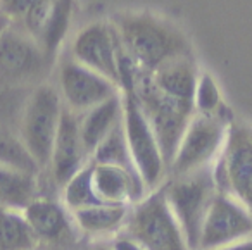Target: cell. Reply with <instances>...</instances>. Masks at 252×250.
Wrapping results in <instances>:
<instances>
[{
    "label": "cell",
    "instance_id": "obj_19",
    "mask_svg": "<svg viewBox=\"0 0 252 250\" xmlns=\"http://www.w3.org/2000/svg\"><path fill=\"white\" fill-rule=\"evenodd\" d=\"M130 204H94L71 211L81 235L107 236L118 235L130 214Z\"/></svg>",
    "mask_w": 252,
    "mask_h": 250
},
{
    "label": "cell",
    "instance_id": "obj_9",
    "mask_svg": "<svg viewBox=\"0 0 252 250\" xmlns=\"http://www.w3.org/2000/svg\"><path fill=\"white\" fill-rule=\"evenodd\" d=\"M123 98V128L130 149L131 159L145 185V190L159 188L168 178L164 159L159 149L158 138L145 119L138 102L131 92H121Z\"/></svg>",
    "mask_w": 252,
    "mask_h": 250
},
{
    "label": "cell",
    "instance_id": "obj_3",
    "mask_svg": "<svg viewBox=\"0 0 252 250\" xmlns=\"http://www.w3.org/2000/svg\"><path fill=\"white\" fill-rule=\"evenodd\" d=\"M63 109V98L56 83L50 80L33 87L23 105L18 123V136L26 152L38 166L40 174L45 173L49 166Z\"/></svg>",
    "mask_w": 252,
    "mask_h": 250
},
{
    "label": "cell",
    "instance_id": "obj_23",
    "mask_svg": "<svg viewBox=\"0 0 252 250\" xmlns=\"http://www.w3.org/2000/svg\"><path fill=\"white\" fill-rule=\"evenodd\" d=\"M61 200L69 211L83 209L88 205L100 204L92 183V160L74 173L61 188Z\"/></svg>",
    "mask_w": 252,
    "mask_h": 250
},
{
    "label": "cell",
    "instance_id": "obj_8",
    "mask_svg": "<svg viewBox=\"0 0 252 250\" xmlns=\"http://www.w3.org/2000/svg\"><path fill=\"white\" fill-rule=\"evenodd\" d=\"M231 121L230 112L220 116L195 112L183 131L175 157L168 167V176H180L214 164L223 149Z\"/></svg>",
    "mask_w": 252,
    "mask_h": 250
},
{
    "label": "cell",
    "instance_id": "obj_30",
    "mask_svg": "<svg viewBox=\"0 0 252 250\" xmlns=\"http://www.w3.org/2000/svg\"><path fill=\"white\" fill-rule=\"evenodd\" d=\"M0 19H7V18H5L4 14H2V11H0ZM5 23H7V21H5ZM5 23H0V30L4 28V26H5Z\"/></svg>",
    "mask_w": 252,
    "mask_h": 250
},
{
    "label": "cell",
    "instance_id": "obj_29",
    "mask_svg": "<svg viewBox=\"0 0 252 250\" xmlns=\"http://www.w3.org/2000/svg\"><path fill=\"white\" fill-rule=\"evenodd\" d=\"M87 250H114L111 245V242H97V243H92Z\"/></svg>",
    "mask_w": 252,
    "mask_h": 250
},
{
    "label": "cell",
    "instance_id": "obj_5",
    "mask_svg": "<svg viewBox=\"0 0 252 250\" xmlns=\"http://www.w3.org/2000/svg\"><path fill=\"white\" fill-rule=\"evenodd\" d=\"M56 59L19 23L0 30V87H35L49 80Z\"/></svg>",
    "mask_w": 252,
    "mask_h": 250
},
{
    "label": "cell",
    "instance_id": "obj_18",
    "mask_svg": "<svg viewBox=\"0 0 252 250\" xmlns=\"http://www.w3.org/2000/svg\"><path fill=\"white\" fill-rule=\"evenodd\" d=\"M199 66L193 56L178 57L164 62L156 71H152L156 85L161 88L164 94L193 104V94H195V85L199 80Z\"/></svg>",
    "mask_w": 252,
    "mask_h": 250
},
{
    "label": "cell",
    "instance_id": "obj_32",
    "mask_svg": "<svg viewBox=\"0 0 252 250\" xmlns=\"http://www.w3.org/2000/svg\"><path fill=\"white\" fill-rule=\"evenodd\" d=\"M71 250H83V249H80V247H74V249H71Z\"/></svg>",
    "mask_w": 252,
    "mask_h": 250
},
{
    "label": "cell",
    "instance_id": "obj_25",
    "mask_svg": "<svg viewBox=\"0 0 252 250\" xmlns=\"http://www.w3.org/2000/svg\"><path fill=\"white\" fill-rule=\"evenodd\" d=\"M0 162L40 174L38 166L23 147L19 136L0 123Z\"/></svg>",
    "mask_w": 252,
    "mask_h": 250
},
{
    "label": "cell",
    "instance_id": "obj_1",
    "mask_svg": "<svg viewBox=\"0 0 252 250\" xmlns=\"http://www.w3.org/2000/svg\"><path fill=\"white\" fill-rule=\"evenodd\" d=\"M126 52L145 71H156L164 62L193 56L185 33L166 18L145 11L116 12L109 18Z\"/></svg>",
    "mask_w": 252,
    "mask_h": 250
},
{
    "label": "cell",
    "instance_id": "obj_10",
    "mask_svg": "<svg viewBox=\"0 0 252 250\" xmlns=\"http://www.w3.org/2000/svg\"><path fill=\"white\" fill-rule=\"evenodd\" d=\"M56 87L66 109L81 114L94 105L121 94L119 87L109 78L66 56L56 61Z\"/></svg>",
    "mask_w": 252,
    "mask_h": 250
},
{
    "label": "cell",
    "instance_id": "obj_12",
    "mask_svg": "<svg viewBox=\"0 0 252 250\" xmlns=\"http://www.w3.org/2000/svg\"><path fill=\"white\" fill-rule=\"evenodd\" d=\"M23 214L40 245L56 250H71L78 247V236L81 233L63 200L52 195H38L23 209Z\"/></svg>",
    "mask_w": 252,
    "mask_h": 250
},
{
    "label": "cell",
    "instance_id": "obj_21",
    "mask_svg": "<svg viewBox=\"0 0 252 250\" xmlns=\"http://www.w3.org/2000/svg\"><path fill=\"white\" fill-rule=\"evenodd\" d=\"M40 242L23 211L0 207V250H35Z\"/></svg>",
    "mask_w": 252,
    "mask_h": 250
},
{
    "label": "cell",
    "instance_id": "obj_11",
    "mask_svg": "<svg viewBox=\"0 0 252 250\" xmlns=\"http://www.w3.org/2000/svg\"><path fill=\"white\" fill-rule=\"evenodd\" d=\"M119 36L112 23L109 19H98L78 30L71 42L69 56L119 87Z\"/></svg>",
    "mask_w": 252,
    "mask_h": 250
},
{
    "label": "cell",
    "instance_id": "obj_15",
    "mask_svg": "<svg viewBox=\"0 0 252 250\" xmlns=\"http://www.w3.org/2000/svg\"><path fill=\"white\" fill-rule=\"evenodd\" d=\"M73 5V0H38L18 23L52 59L57 61L59 50L69 31Z\"/></svg>",
    "mask_w": 252,
    "mask_h": 250
},
{
    "label": "cell",
    "instance_id": "obj_27",
    "mask_svg": "<svg viewBox=\"0 0 252 250\" xmlns=\"http://www.w3.org/2000/svg\"><path fill=\"white\" fill-rule=\"evenodd\" d=\"M111 245H112V249H114V250H145V249H142L137 242L130 240L128 236L121 235V233H118V235H116V238L111 242Z\"/></svg>",
    "mask_w": 252,
    "mask_h": 250
},
{
    "label": "cell",
    "instance_id": "obj_6",
    "mask_svg": "<svg viewBox=\"0 0 252 250\" xmlns=\"http://www.w3.org/2000/svg\"><path fill=\"white\" fill-rule=\"evenodd\" d=\"M162 190L176 221L182 226L189 249L199 250L202 222L218 193L213 164L180 176H168L162 183Z\"/></svg>",
    "mask_w": 252,
    "mask_h": 250
},
{
    "label": "cell",
    "instance_id": "obj_2",
    "mask_svg": "<svg viewBox=\"0 0 252 250\" xmlns=\"http://www.w3.org/2000/svg\"><path fill=\"white\" fill-rule=\"evenodd\" d=\"M123 92H131L135 100L138 102L145 119L158 138L159 149H161L162 159L168 169L178 149L183 131L192 116L195 114L193 104L178 100L164 94L156 85L151 71H145L142 67H137L130 87Z\"/></svg>",
    "mask_w": 252,
    "mask_h": 250
},
{
    "label": "cell",
    "instance_id": "obj_14",
    "mask_svg": "<svg viewBox=\"0 0 252 250\" xmlns=\"http://www.w3.org/2000/svg\"><path fill=\"white\" fill-rule=\"evenodd\" d=\"M88 162H90V156L85 150L83 140L80 135L78 114L64 107L59 128H57L56 138H54L49 166H47L45 173L40 176L47 178L52 187L61 190L63 185Z\"/></svg>",
    "mask_w": 252,
    "mask_h": 250
},
{
    "label": "cell",
    "instance_id": "obj_28",
    "mask_svg": "<svg viewBox=\"0 0 252 250\" xmlns=\"http://www.w3.org/2000/svg\"><path fill=\"white\" fill-rule=\"evenodd\" d=\"M218 250H252V236L238 240V242L230 243V245H226V247H221V249H218Z\"/></svg>",
    "mask_w": 252,
    "mask_h": 250
},
{
    "label": "cell",
    "instance_id": "obj_4",
    "mask_svg": "<svg viewBox=\"0 0 252 250\" xmlns=\"http://www.w3.org/2000/svg\"><path fill=\"white\" fill-rule=\"evenodd\" d=\"M119 233L145 250H190L182 226L166 200L162 185L131 204Z\"/></svg>",
    "mask_w": 252,
    "mask_h": 250
},
{
    "label": "cell",
    "instance_id": "obj_26",
    "mask_svg": "<svg viewBox=\"0 0 252 250\" xmlns=\"http://www.w3.org/2000/svg\"><path fill=\"white\" fill-rule=\"evenodd\" d=\"M38 0H0V11L9 21H21Z\"/></svg>",
    "mask_w": 252,
    "mask_h": 250
},
{
    "label": "cell",
    "instance_id": "obj_16",
    "mask_svg": "<svg viewBox=\"0 0 252 250\" xmlns=\"http://www.w3.org/2000/svg\"><path fill=\"white\" fill-rule=\"evenodd\" d=\"M92 183L98 200L105 204H135L147 195L142 178L112 164L92 162Z\"/></svg>",
    "mask_w": 252,
    "mask_h": 250
},
{
    "label": "cell",
    "instance_id": "obj_22",
    "mask_svg": "<svg viewBox=\"0 0 252 250\" xmlns=\"http://www.w3.org/2000/svg\"><path fill=\"white\" fill-rule=\"evenodd\" d=\"M90 160L92 162H98V164H112V166H119V167H123V169L130 171V173L138 174L137 167H135V164H133V159H131L130 149H128L125 128H123V119L114 126V129L95 147ZM138 176H140V174H138Z\"/></svg>",
    "mask_w": 252,
    "mask_h": 250
},
{
    "label": "cell",
    "instance_id": "obj_31",
    "mask_svg": "<svg viewBox=\"0 0 252 250\" xmlns=\"http://www.w3.org/2000/svg\"><path fill=\"white\" fill-rule=\"evenodd\" d=\"M35 250H56V249H50V247H38V249H35Z\"/></svg>",
    "mask_w": 252,
    "mask_h": 250
},
{
    "label": "cell",
    "instance_id": "obj_7",
    "mask_svg": "<svg viewBox=\"0 0 252 250\" xmlns=\"http://www.w3.org/2000/svg\"><path fill=\"white\" fill-rule=\"evenodd\" d=\"M213 173L218 191L233 197L252 212V125L230 123Z\"/></svg>",
    "mask_w": 252,
    "mask_h": 250
},
{
    "label": "cell",
    "instance_id": "obj_13",
    "mask_svg": "<svg viewBox=\"0 0 252 250\" xmlns=\"http://www.w3.org/2000/svg\"><path fill=\"white\" fill-rule=\"evenodd\" d=\"M252 236V212L238 200L218 191L202 222L199 250H218Z\"/></svg>",
    "mask_w": 252,
    "mask_h": 250
},
{
    "label": "cell",
    "instance_id": "obj_17",
    "mask_svg": "<svg viewBox=\"0 0 252 250\" xmlns=\"http://www.w3.org/2000/svg\"><path fill=\"white\" fill-rule=\"evenodd\" d=\"M80 119V135L85 150L92 157L95 147L114 129V126L123 119V98L121 94L94 105L88 111L78 114Z\"/></svg>",
    "mask_w": 252,
    "mask_h": 250
},
{
    "label": "cell",
    "instance_id": "obj_24",
    "mask_svg": "<svg viewBox=\"0 0 252 250\" xmlns=\"http://www.w3.org/2000/svg\"><path fill=\"white\" fill-rule=\"evenodd\" d=\"M193 111L197 114L206 116H220L228 114V107L223 102V95L218 87L216 80L206 71H200L199 80L195 85V94H193Z\"/></svg>",
    "mask_w": 252,
    "mask_h": 250
},
{
    "label": "cell",
    "instance_id": "obj_20",
    "mask_svg": "<svg viewBox=\"0 0 252 250\" xmlns=\"http://www.w3.org/2000/svg\"><path fill=\"white\" fill-rule=\"evenodd\" d=\"M38 195H43L40 174L0 162V207L23 211Z\"/></svg>",
    "mask_w": 252,
    "mask_h": 250
}]
</instances>
